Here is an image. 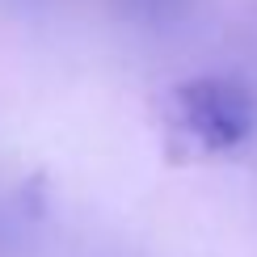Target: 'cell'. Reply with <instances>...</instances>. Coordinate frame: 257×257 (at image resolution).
<instances>
[{"label":"cell","mask_w":257,"mask_h":257,"mask_svg":"<svg viewBox=\"0 0 257 257\" xmlns=\"http://www.w3.org/2000/svg\"><path fill=\"white\" fill-rule=\"evenodd\" d=\"M181 118L207 148H236L257 126V101L240 80L228 76H198L177 89Z\"/></svg>","instance_id":"cell-1"}]
</instances>
